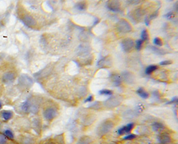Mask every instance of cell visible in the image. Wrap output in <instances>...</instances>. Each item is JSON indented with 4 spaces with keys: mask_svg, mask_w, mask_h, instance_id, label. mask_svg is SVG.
Returning a JSON list of instances; mask_svg holds the SVG:
<instances>
[{
    "mask_svg": "<svg viewBox=\"0 0 178 144\" xmlns=\"http://www.w3.org/2000/svg\"><path fill=\"white\" fill-rule=\"evenodd\" d=\"M18 85L21 89H29L33 85V79L29 75L23 74L18 79Z\"/></svg>",
    "mask_w": 178,
    "mask_h": 144,
    "instance_id": "1",
    "label": "cell"
},
{
    "mask_svg": "<svg viewBox=\"0 0 178 144\" xmlns=\"http://www.w3.org/2000/svg\"><path fill=\"white\" fill-rule=\"evenodd\" d=\"M17 75L13 71H7L1 76V81L4 85H10L15 81Z\"/></svg>",
    "mask_w": 178,
    "mask_h": 144,
    "instance_id": "2",
    "label": "cell"
},
{
    "mask_svg": "<svg viewBox=\"0 0 178 144\" xmlns=\"http://www.w3.org/2000/svg\"><path fill=\"white\" fill-rule=\"evenodd\" d=\"M21 20H22L23 23L29 28H33L36 24V22L34 20V18L28 13H25L24 15H22Z\"/></svg>",
    "mask_w": 178,
    "mask_h": 144,
    "instance_id": "3",
    "label": "cell"
},
{
    "mask_svg": "<svg viewBox=\"0 0 178 144\" xmlns=\"http://www.w3.org/2000/svg\"><path fill=\"white\" fill-rule=\"evenodd\" d=\"M57 115V112L55 110L51 108H48L45 109L43 112V117L45 120L47 121H51L55 118Z\"/></svg>",
    "mask_w": 178,
    "mask_h": 144,
    "instance_id": "4",
    "label": "cell"
},
{
    "mask_svg": "<svg viewBox=\"0 0 178 144\" xmlns=\"http://www.w3.org/2000/svg\"><path fill=\"white\" fill-rule=\"evenodd\" d=\"M14 116V113L11 110H1L0 112V117L5 122L11 120Z\"/></svg>",
    "mask_w": 178,
    "mask_h": 144,
    "instance_id": "5",
    "label": "cell"
},
{
    "mask_svg": "<svg viewBox=\"0 0 178 144\" xmlns=\"http://www.w3.org/2000/svg\"><path fill=\"white\" fill-rule=\"evenodd\" d=\"M122 47L125 51H131L134 47V42L131 40L127 39L122 42Z\"/></svg>",
    "mask_w": 178,
    "mask_h": 144,
    "instance_id": "6",
    "label": "cell"
},
{
    "mask_svg": "<svg viewBox=\"0 0 178 144\" xmlns=\"http://www.w3.org/2000/svg\"><path fill=\"white\" fill-rule=\"evenodd\" d=\"M4 136L7 139V140H11L13 141L15 139V135H14L13 131L11 130V129H5V130H3V133Z\"/></svg>",
    "mask_w": 178,
    "mask_h": 144,
    "instance_id": "7",
    "label": "cell"
},
{
    "mask_svg": "<svg viewBox=\"0 0 178 144\" xmlns=\"http://www.w3.org/2000/svg\"><path fill=\"white\" fill-rule=\"evenodd\" d=\"M31 107V102L29 100H26L21 105V110L24 113L30 112Z\"/></svg>",
    "mask_w": 178,
    "mask_h": 144,
    "instance_id": "8",
    "label": "cell"
},
{
    "mask_svg": "<svg viewBox=\"0 0 178 144\" xmlns=\"http://www.w3.org/2000/svg\"><path fill=\"white\" fill-rule=\"evenodd\" d=\"M171 138L169 137V135L166 134V133H164V134H162L159 137V141H160V143L161 144H167L170 142Z\"/></svg>",
    "mask_w": 178,
    "mask_h": 144,
    "instance_id": "9",
    "label": "cell"
},
{
    "mask_svg": "<svg viewBox=\"0 0 178 144\" xmlns=\"http://www.w3.org/2000/svg\"><path fill=\"white\" fill-rule=\"evenodd\" d=\"M137 94L140 96L141 98L144 99H147L149 97V94L146 91L143 89V88H140V89L137 90Z\"/></svg>",
    "mask_w": 178,
    "mask_h": 144,
    "instance_id": "10",
    "label": "cell"
},
{
    "mask_svg": "<svg viewBox=\"0 0 178 144\" xmlns=\"http://www.w3.org/2000/svg\"><path fill=\"white\" fill-rule=\"evenodd\" d=\"M113 100H112V99L110 98L109 100H108V101L106 102V104H107V106H111V107H115L118 106L119 104H120V102L119 101L116 100V99H113Z\"/></svg>",
    "mask_w": 178,
    "mask_h": 144,
    "instance_id": "11",
    "label": "cell"
},
{
    "mask_svg": "<svg viewBox=\"0 0 178 144\" xmlns=\"http://www.w3.org/2000/svg\"><path fill=\"white\" fill-rule=\"evenodd\" d=\"M113 127V125L111 124L110 123H103V127H102V132L103 133H105V132H107V131H109V130H110L111 127Z\"/></svg>",
    "mask_w": 178,
    "mask_h": 144,
    "instance_id": "12",
    "label": "cell"
},
{
    "mask_svg": "<svg viewBox=\"0 0 178 144\" xmlns=\"http://www.w3.org/2000/svg\"><path fill=\"white\" fill-rule=\"evenodd\" d=\"M157 69H158V66H156V65H150V66H149L148 68L146 69V74H151L152 73H153V72H154V71H156Z\"/></svg>",
    "mask_w": 178,
    "mask_h": 144,
    "instance_id": "13",
    "label": "cell"
},
{
    "mask_svg": "<svg viewBox=\"0 0 178 144\" xmlns=\"http://www.w3.org/2000/svg\"><path fill=\"white\" fill-rule=\"evenodd\" d=\"M148 31L146 30H144L142 31V34H141V38H142V41H146L148 40Z\"/></svg>",
    "mask_w": 178,
    "mask_h": 144,
    "instance_id": "14",
    "label": "cell"
},
{
    "mask_svg": "<svg viewBox=\"0 0 178 144\" xmlns=\"http://www.w3.org/2000/svg\"><path fill=\"white\" fill-rule=\"evenodd\" d=\"M113 81L115 85H120V83H121V77H120L119 75H114V77H113Z\"/></svg>",
    "mask_w": 178,
    "mask_h": 144,
    "instance_id": "15",
    "label": "cell"
},
{
    "mask_svg": "<svg viewBox=\"0 0 178 144\" xmlns=\"http://www.w3.org/2000/svg\"><path fill=\"white\" fill-rule=\"evenodd\" d=\"M134 127V123H129V124L125 126V133H129L132 129H133Z\"/></svg>",
    "mask_w": 178,
    "mask_h": 144,
    "instance_id": "16",
    "label": "cell"
},
{
    "mask_svg": "<svg viewBox=\"0 0 178 144\" xmlns=\"http://www.w3.org/2000/svg\"><path fill=\"white\" fill-rule=\"evenodd\" d=\"M99 94L101 95H107V96H111L112 95L113 92L112 91L109 89H102L101 91H99Z\"/></svg>",
    "mask_w": 178,
    "mask_h": 144,
    "instance_id": "17",
    "label": "cell"
},
{
    "mask_svg": "<svg viewBox=\"0 0 178 144\" xmlns=\"http://www.w3.org/2000/svg\"><path fill=\"white\" fill-rule=\"evenodd\" d=\"M7 139L4 136L3 133H0V144H7Z\"/></svg>",
    "mask_w": 178,
    "mask_h": 144,
    "instance_id": "18",
    "label": "cell"
},
{
    "mask_svg": "<svg viewBox=\"0 0 178 144\" xmlns=\"http://www.w3.org/2000/svg\"><path fill=\"white\" fill-rule=\"evenodd\" d=\"M163 127V125L162 123H161L156 122L153 124V128H154L155 130H158V129L162 128Z\"/></svg>",
    "mask_w": 178,
    "mask_h": 144,
    "instance_id": "19",
    "label": "cell"
},
{
    "mask_svg": "<svg viewBox=\"0 0 178 144\" xmlns=\"http://www.w3.org/2000/svg\"><path fill=\"white\" fill-rule=\"evenodd\" d=\"M154 43L156 45H157V46H161L163 45V43H162V41L161 40L160 38H156L154 39Z\"/></svg>",
    "mask_w": 178,
    "mask_h": 144,
    "instance_id": "20",
    "label": "cell"
},
{
    "mask_svg": "<svg viewBox=\"0 0 178 144\" xmlns=\"http://www.w3.org/2000/svg\"><path fill=\"white\" fill-rule=\"evenodd\" d=\"M142 43H143V41L141 40H139L136 41V48H137L138 50H140L141 48H142Z\"/></svg>",
    "mask_w": 178,
    "mask_h": 144,
    "instance_id": "21",
    "label": "cell"
},
{
    "mask_svg": "<svg viewBox=\"0 0 178 144\" xmlns=\"http://www.w3.org/2000/svg\"><path fill=\"white\" fill-rule=\"evenodd\" d=\"M136 135H134V134H129L127 135V136L124 137V139H125V140H131V139H134V138H136Z\"/></svg>",
    "mask_w": 178,
    "mask_h": 144,
    "instance_id": "22",
    "label": "cell"
},
{
    "mask_svg": "<svg viewBox=\"0 0 178 144\" xmlns=\"http://www.w3.org/2000/svg\"><path fill=\"white\" fill-rule=\"evenodd\" d=\"M125 133V126L121 127V128L119 129H118V131H117V133H118V135H123Z\"/></svg>",
    "mask_w": 178,
    "mask_h": 144,
    "instance_id": "23",
    "label": "cell"
},
{
    "mask_svg": "<svg viewBox=\"0 0 178 144\" xmlns=\"http://www.w3.org/2000/svg\"><path fill=\"white\" fill-rule=\"evenodd\" d=\"M171 63H172V62H171V61H169V60H165V61H161V62H160V63H159V64H160L161 65H167L171 64Z\"/></svg>",
    "mask_w": 178,
    "mask_h": 144,
    "instance_id": "24",
    "label": "cell"
},
{
    "mask_svg": "<svg viewBox=\"0 0 178 144\" xmlns=\"http://www.w3.org/2000/svg\"><path fill=\"white\" fill-rule=\"evenodd\" d=\"M78 9H80V10L84 9L85 8H86V5H84V3H80L78 5Z\"/></svg>",
    "mask_w": 178,
    "mask_h": 144,
    "instance_id": "25",
    "label": "cell"
},
{
    "mask_svg": "<svg viewBox=\"0 0 178 144\" xmlns=\"http://www.w3.org/2000/svg\"><path fill=\"white\" fill-rule=\"evenodd\" d=\"M93 100H94V97L92 96H89L88 98L86 99V102H92Z\"/></svg>",
    "mask_w": 178,
    "mask_h": 144,
    "instance_id": "26",
    "label": "cell"
},
{
    "mask_svg": "<svg viewBox=\"0 0 178 144\" xmlns=\"http://www.w3.org/2000/svg\"><path fill=\"white\" fill-rule=\"evenodd\" d=\"M166 16H167V18H172V17H173V16H174V13H173L172 11H171V12H169V13H167Z\"/></svg>",
    "mask_w": 178,
    "mask_h": 144,
    "instance_id": "27",
    "label": "cell"
},
{
    "mask_svg": "<svg viewBox=\"0 0 178 144\" xmlns=\"http://www.w3.org/2000/svg\"><path fill=\"white\" fill-rule=\"evenodd\" d=\"M177 98L175 97V98H174L171 101V102H169V103H167V104H172V103H177Z\"/></svg>",
    "mask_w": 178,
    "mask_h": 144,
    "instance_id": "28",
    "label": "cell"
},
{
    "mask_svg": "<svg viewBox=\"0 0 178 144\" xmlns=\"http://www.w3.org/2000/svg\"><path fill=\"white\" fill-rule=\"evenodd\" d=\"M3 102H1V100H0V110H2V108H3Z\"/></svg>",
    "mask_w": 178,
    "mask_h": 144,
    "instance_id": "29",
    "label": "cell"
},
{
    "mask_svg": "<svg viewBox=\"0 0 178 144\" xmlns=\"http://www.w3.org/2000/svg\"><path fill=\"white\" fill-rule=\"evenodd\" d=\"M2 92H3V87H2V86L0 85V96L1 95Z\"/></svg>",
    "mask_w": 178,
    "mask_h": 144,
    "instance_id": "30",
    "label": "cell"
},
{
    "mask_svg": "<svg viewBox=\"0 0 178 144\" xmlns=\"http://www.w3.org/2000/svg\"><path fill=\"white\" fill-rule=\"evenodd\" d=\"M47 144H55V143H51H51H47Z\"/></svg>",
    "mask_w": 178,
    "mask_h": 144,
    "instance_id": "31",
    "label": "cell"
}]
</instances>
